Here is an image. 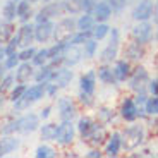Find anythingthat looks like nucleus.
Segmentation results:
<instances>
[{
  "instance_id": "f257e3e1",
  "label": "nucleus",
  "mask_w": 158,
  "mask_h": 158,
  "mask_svg": "<svg viewBox=\"0 0 158 158\" xmlns=\"http://www.w3.org/2000/svg\"><path fill=\"white\" fill-rule=\"evenodd\" d=\"M146 139V129L141 122H136L132 126L126 127L124 131H120V141H122V150L126 151H134L141 146Z\"/></svg>"
},
{
  "instance_id": "f03ea898",
  "label": "nucleus",
  "mask_w": 158,
  "mask_h": 158,
  "mask_svg": "<svg viewBox=\"0 0 158 158\" xmlns=\"http://www.w3.org/2000/svg\"><path fill=\"white\" fill-rule=\"evenodd\" d=\"M76 33V19L72 16L62 17L57 23H53V35L52 40L55 43H67L71 36Z\"/></svg>"
},
{
  "instance_id": "7ed1b4c3",
  "label": "nucleus",
  "mask_w": 158,
  "mask_h": 158,
  "mask_svg": "<svg viewBox=\"0 0 158 158\" xmlns=\"http://www.w3.org/2000/svg\"><path fill=\"white\" fill-rule=\"evenodd\" d=\"M108 43L107 47L100 52V62L102 64H112L115 59L118 57V52H120V33L117 28H110L108 31Z\"/></svg>"
},
{
  "instance_id": "20e7f679",
  "label": "nucleus",
  "mask_w": 158,
  "mask_h": 158,
  "mask_svg": "<svg viewBox=\"0 0 158 158\" xmlns=\"http://www.w3.org/2000/svg\"><path fill=\"white\" fill-rule=\"evenodd\" d=\"M150 81V72L144 65H136L134 69H131V74L127 77V86H129L131 91L134 93H139V91H146V84Z\"/></svg>"
},
{
  "instance_id": "39448f33",
  "label": "nucleus",
  "mask_w": 158,
  "mask_h": 158,
  "mask_svg": "<svg viewBox=\"0 0 158 158\" xmlns=\"http://www.w3.org/2000/svg\"><path fill=\"white\" fill-rule=\"evenodd\" d=\"M117 114H118V117L122 118V120H126V122H134L138 118L146 117L144 112H143V107H138V105H136L132 96H124Z\"/></svg>"
},
{
  "instance_id": "423d86ee",
  "label": "nucleus",
  "mask_w": 158,
  "mask_h": 158,
  "mask_svg": "<svg viewBox=\"0 0 158 158\" xmlns=\"http://www.w3.org/2000/svg\"><path fill=\"white\" fill-rule=\"evenodd\" d=\"M76 126L72 120H67V122H60L57 126V134H55V139L53 141L62 148H67V146H72L76 141Z\"/></svg>"
},
{
  "instance_id": "0eeeda50",
  "label": "nucleus",
  "mask_w": 158,
  "mask_h": 158,
  "mask_svg": "<svg viewBox=\"0 0 158 158\" xmlns=\"http://www.w3.org/2000/svg\"><path fill=\"white\" fill-rule=\"evenodd\" d=\"M60 16H64L62 2H59V0H50L33 17H35V24H36V23H45V21H55Z\"/></svg>"
},
{
  "instance_id": "6e6552de",
  "label": "nucleus",
  "mask_w": 158,
  "mask_h": 158,
  "mask_svg": "<svg viewBox=\"0 0 158 158\" xmlns=\"http://www.w3.org/2000/svg\"><path fill=\"white\" fill-rule=\"evenodd\" d=\"M57 112H59L60 122H67L72 120L74 122L77 117V103L69 96H57Z\"/></svg>"
},
{
  "instance_id": "1a4fd4ad",
  "label": "nucleus",
  "mask_w": 158,
  "mask_h": 158,
  "mask_svg": "<svg viewBox=\"0 0 158 158\" xmlns=\"http://www.w3.org/2000/svg\"><path fill=\"white\" fill-rule=\"evenodd\" d=\"M16 122H17V132H21V134H33V132L38 131L41 118L35 112H28V114L21 115L19 118H16Z\"/></svg>"
},
{
  "instance_id": "9d476101",
  "label": "nucleus",
  "mask_w": 158,
  "mask_h": 158,
  "mask_svg": "<svg viewBox=\"0 0 158 158\" xmlns=\"http://www.w3.org/2000/svg\"><path fill=\"white\" fill-rule=\"evenodd\" d=\"M153 33H155V29L150 21H136V24L132 26V31H131V36H132V40L146 45L151 41Z\"/></svg>"
},
{
  "instance_id": "9b49d317",
  "label": "nucleus",
  "mask_w": 158,
  "mask_h": 158,
  "mask_svg": "<svg viewBox=\"0 0 158 158\" xmlns=\"http://www.w3.org/2000/svg\"><path fill=\"white\" fill-rule=\"evenodd\" d=\"M72 79H74V72L71 71V67L59 65V67H53V71H52L50 83H53L59 89H65L72 83Z\"/></svg>"
},
{
  "instance_id": "f8f14e48",
  "label": "nucleus",
  "mask_w": 158,
  "mask_h": 158,
  "mask_svg": "<svg viewBox=\"0 0 158 158\" xmlns=\"http://www.w3.org/2000/svg\"><path fill=\"white\" fill-rule=\"evenodd\" d=\"M83 50H81V45H72L67 41L65 45V50H64V57H62V65L65 67H74L77 65L81 60H83Z\"/></svg>"
},
{
  "instance_id": "ddd939ff",
  "label": "nucleus",
  "mask_w": 158,
  "mask_h": 158,
  "mask_svg": "<svg viewBox=\"0 0 158 158\" xmlns=\"http://www.w3.org/2000/svg\"><path fill=\"white\" fill-rule=\"evenodd\" d=\"M124 55H126V59L129 60V62L139 64L144 59V55H146V45H143V43H139V41H136V40H132V41H129V43L126 45Z\"/></svg>"
},
{
  "instance_id": "4468645a",
  "label": "nucleus",
  "mask_w": 158,
  "mask_h": 158,
  "mask_svg": "<svg viewBox=\"0 0 158 158\" xmlns=\"http://www.w3.org/2000/svg\"><path fill=\"white\" fill-rule=\"evenodd\" d=\"M107 136H108V134H107V129H105V126H103V124H100L98 120H95V124H93L91 131L88 132V136L83 139V141H86L88 144H91V146L100 148V144H103V143H105Z\"/></svg>"
},
{
  "instance_id": "2eb2a0df",
  "label": "nucleus",
  "mask_w": 158,
  "mask_h": 158,
  "mask_svg": "<svg viewBox=\"0 0 158 158\" xmlns=\"http://www.w3.org/2000/svg\"><path fill=\"white\" fill-rule=\"evenodd\" d=\"M156 5L155 0H139L138 4L132 9V19L134 21H150L151 19V12H153V7Z\"/></svg>"
},
{
  "instance_id": "dca6fc26",
  "label": "nucleus",
  "mask_w": 158,
  "mask_h": 158,
  "mask_svg": "<svg viewBox=\"0 0 158 158\" xmlns=\"http://www.w3.org/2000/svg\"><path fill=\"white\" fill-rule=\"evenodd\" d=\"M122 151V141H120V131H114L107 136L105 139V151L103 155H107L110 158H115Z\"/></svg>"
},
{
  "instance_id": "f3484780",
  "label": "nucleus",
  "mask_w": 158,
  "mask_h": 158,
  "mask_svg": "<svg viewBox=\"0 0 158 158\" xmlns=\"http://www.w3.org/2000/svg\"><path fill=\"white\" fill-rule=\"evenodd\" d=\"M112 64H114V65H112V72H114V76H115L117 84L126 83L129 74H131V69H132L131 62L127 59H115Z\"/></svg>"
},
{
  "instance_id": "a211bd4d",
  "label": "nucleus",
  "mask_w": 158,
  "mask_h": 158,
  "mask_svg": "<svg viewBox=\"0 0 158 158\" xmlns=\"http://www.w3.org/2000/svg\"><path fill=\"white\" fill-rule=\"evenodd\" d=\"M33 28H35V24H31L29 21H28V23H21L19 29L16 31L19 48L31 47V45L35 43V31H33Z\"/></svg>"
},
{
  "instance_id": "6ab92c4d",
  "label": "nucleus",
  "mask_w": 158,
  "mask_h": 158,
  "mask_svg": "<svg viewBox=\"0 0 158 158\" xmlns=\"http://www.w3.org/2000/svg\"><path fill=\"white\" fill-rule=\"evenodd\" d=\"M53 23L55 21H45V23H36L33 31H35V41L36 43H47L52 40L53 35Z\"/></svg>"
},
{
  "instance_id": "aec40b11",
  "label": "nucleus",
  "mask_w": 158,
  "mask_h": 158,
  "mask_svg": "<svg viewBox=\"0 0 158 158\" xmlns=\"http://www.w3.org/2000/svg\"><path fill=\"white\" fill-rule=\"evenodd\" d=\"M21 144H23V141H21L16 134L2 136V138H0V158H2V156H9V155L19 151Z\"/></svg>"
},
{
  "instance_id": "412c9836",
  "label": "nucleus",
  "mask_w": 158,
  "mask_h": 158,
  "mask_svg": "<svg viewBox=\"0 0 158 158\" xmlns=\"http://www.w3.org/2000/svg\"><path fill=\"white\" fill-rule=\"evenodd\" d=\"M33 76H35V65L31 62H19V65L14 69L16 83L28 84L29 81H33Z\"/></svg>"
},
{
  "instance_id": "4be33fe9",
  "label": "nucleus",
  "mask_w": 158,
  "mask_h": 158,
  "mask_svg": "<svg viewBox=\"0 0 158 158\" xmlns=\"http://www.w3.org/2000/svg\"><path fill=\"white\" fill-rule=\"evenodd\" d=\"M112 7L108 5V2H103V0H96L93 9H91V16L95 19V23H107L112 17Z\"/></svg>"
},
{
  "instance_id": "5701e85b",
  "label": "nucleus",
  "mask_w": 158,
  "mask_h": 158,
  "mask_svg": "<svg viewBox=\"0 0 158 158\" xmlns=\"http://www.w3.org/2000/svg\"><path fill=\"white\" fill-rule=\"evenodd\" d=\"M79 91H83L86 95H95L96 91V72L95 69L83 72L79 77Z\"/></svg>"
},
{
  "instance_id": "b1692460",
  "label": "nucleus",
  "mask_w": 158,
  "mask_h": 158,
  "mask_svg": "<svg viewBox=\"0 0 158 158\" xmlns=\"http://www.w3.org/2000/svg\"><path fill=\"white\" fill-rule=\"evenodd\" d=\"M45 84L47 83H36V84H31V86L26 84V89H24V93H23V98L28 100L31 105L38 103L40 100L45 98Z\"/></svg>"
},
{
  "instance_id": "393cba45",
  "label": "nucleus",
  "mask_w": 158,
  "mask_h": 158,
  "mask_svg": "<svg viewBox=\"0 0 158 158\" xmlns=\"http://www.w3.org/2000/svg\"><path fill=\"white\" fill-rule=\"evenodd\" d=\"M95 72H96V81L107 84V86H117L115 76L112 72V64H102V65H98V69H95Z\"/></svg>"
},
{
  "instance_id": "a878e982",
  "label": "nucleus",
  "mask_w": 158,
  "mask_h": 158,
  "mask_svg": "<svg viewBox=\"0 0 158 158\" xmlns=\"http://www.w3.org/2000/svg\"><path fill=\"white\" fill-rule=\"evenodd\" d=\"M33 16L35 12H33V4L29 0H19L16 4V19L19 23H28Z\"/></svg>"
},
{
  "instance_id": "bb28decb",
  "label": "nucleus",
  "mask_w": 158,
  "mask_h": 158,
  "mask_svg": "<svg viewBox=\"0 0 158 158\" xmlns=\"http://www.w3.org/2000/svg\"><path fill=\"white\" fill-rule=\"evenodd\" d=\"M67 43H53V47L48 48V62L52 67H59L62 65V57H64V50H65Z\"/></svg>"
},
{
  "instance_id": "cd10ccee",
  "label": "nucleus",
  "mask_w": 158,
  "mask_h": 158,
  "mask_svg": "<svg viewBox=\"0 0 158 158\" xmlns=\"http://www.w3.org/2000/svg\"><path fill=\"white\" fill-rule=\"evenodd\" d=\"M115 115H117V112H115L112 107H107V105H102V107H98V108H96V112H95L96 120H98L100 124H103V126H108V124L114 122V120H115Z\"/></svg>"
},
{
  "instance_id": "c85d7f7f",
  "label": "nucleus",
  "mask_w": 158,
  "mask_h": 158,
  "mask_svg": "<svg viewBox=\"0 0 158 158\" xmlns=\"http://www.w3.org/2000/svg\"><path fill=\"white\" fill-rule=\"evenodd\" d=\"M93 124H95V118H91L89 115H81V117H77V122L74 126H76V132L81 136V139H84L88 136V132L91 131Z\"/></svg>"
},
{
  "instance_id": "c756f323",
  "label": "nucleus",
  "mask_w": 158,
  "mask_h": 158,
  "mask_svg": "<svg viewBox=\"0 0 158 158\" xmlns=\"http://www.w3.org/2000/svg\"><path fill=\"white\" fill-rule=\"evenodd\" d=\"M57 126H59V124H55V122H45L43 126L40 124V127H38L40 139L43 143L53 141V139H55V134H57Z\"/></svg>"
},
{
  "instance_id": "7c9ffc66",
  "label": "nucleus",
  "mask_w": 158,
  "mask_h": 158,
  "mask_svg": "<svg viewBox=\"0 0 158 158\" xmlns=\"http://www.w3.org/2000/svg\"><path fill=\"white\" fill-rule=\"evenodd\" d=\"M93 26H95V19L91 12H81L76 19V31H91Z\"/></svg>"
},
{
  "instance_id": "2f4dec72",
  "label": "nucleus",
  "mask_w": 158,
  "mask_h": 158,
  "mask_svg": "<svg viewBox=\"0 0 158 158\" xmlns=\"http://www.w3.org/2000/svg\"><path fill=\"white\" fill-rule=\"evenodd\" d=\"M62 9L67 16H79L83 12V4L81 0H62Z\"/></svg>"
},
{
  "instance_id": "473e14b6",
  "label": "nucleus",
  "mask_w": 158,
  "mask_h": 158,
  "mask_svg": "<svg viewBox=\"0 0 158 158\" xmlns=\"http://www.w3.org/2000/svg\"><path fill=\"white\" fill-rule=\"evenodd\" d=\"M52 71H53V67H52L50 64L40 65L38 71L35 69V76H33V81H35V83H50Z\"/></svg>"
},
{
  "instance_id": "72a5a7b5",
  "label": "nucleus",
  "mask_w": 158,
  "mask_h": 158,
  "mask_svg": "<svg viewBox=\"0 0 158 158\" xmlns=\"http://www.w3.org/2000/svg\"><path fill=\"white\" fill-rule=\"evenodd\" d=\"M16 33V24L10 21H4L0 23V45H5L10 40V36Z\"/></svg>"
},
{
  "instance_id": "f704fd0d",
  "label": "nucleus",
  "mask_w": 158,
  "mask_h": 158,
  "mask_svg": "<svg viewBox=\"0 0 158 158\" xmlns=\"http://www.w3.org/2000/svg\"><path fill=\"white\" fill-rule=\"evenodd\" d=\"M108 31H110V26L107 23H95V26L91 29V38L96 41H102L108 36Z\"/></svg>"
},
{
  "instance_id": "c9c22d12",
  "label": "nucleus",
  "mask_w": 158,
  "mask_h": 158,
  "mask_svg": "<svg viewBox=\"0 0 158 158\" xmlns=\"http://www.w3.org/2000/svg\"><path fill=\"white\" fill-rule=\"evenodd\" d=\"M143 112H144L146 117H156V114H158V98L156 96L148 95L146 102L143 103Z\"/></svg>"
},
{
  "instance_id": "e433bc0d",
  "label": "nucleus",
  "mask_w": 158,
  "mask_h": 158,
  "mask_svg": "<svg viewBox=\"0 0 158 158\" xmlns=\"http://www.w3.org/2000/svg\"><path fill=\"white\" fill-rule=\"evenodd\" d=\"M16 4L17 2H14V0H7L4 4V7H2V17H4V21H10V23L16 21Z\"/></svg>"
},
{
  "instance_id": "4c0bfd02",
  "label": "nucleus",
  "mask_w": 158,
  "mask_h": 158,
  "mask_svg": "<svg viewBox=\"0 0 158 158\" xmlns=\"http://www.w3.org/2000/svg\"><path fill=\"white\" fill-rule=\"evenodd\" d=\"M35 156L36 158H55L57 156V150L52 148L50 144H47V143H43V144H40V146L35 150Z\"/></svg>"
},
{
  "instance_id": "58836bf2",
  "label": "nucleus",
  "mask_w": 158,
  "mask_h": 158,
  "mask_svg": "<svg viewBox=\"0 0 158 158\" xmlns=\"http://www.w3.org/2000/svg\"><path fill=\"white\" fill-rule=\"evenodd\" d=\"M83 57H86V59H93V57L96 55V50H98V41L93 38H89L88 41H84L83 43Z\"/></svg>"
},
{
  "instance_id": "ea45409f",
  "label": "nucleus",
  "mask_w": 158,
  "mask_h": 158,
  "mask_svg": "<svg viewBox=\"0 0 158 158\" xmlns=\"http://www.w3.org/2000/svg\"><path fill=\"white\" fill-rule=\"evenodd\" d=\"M29 62L35 65V67H40V65H45L48 62V48H40V50L35 52V55L31 57Z\"/></svg>"
},
{
  "instance_id": "a19ab883",
  "label": "nucleus",
  "mask_w": 158,
  "mask_h": 158,
  "mask_svg": "<svg viewBox=\"0 0 158 158\" xmlns=\"http://www.w3.org/2000/svg\"><path fill=\"white\" fill-rule=\"evenodd\" d=\"M14 83H16V79H14V74L7 72L5 76H2V77H0V93H2V95L9 93V89H10V88L14 86Z\"/></svg>"
},
{
  "instance_id": "79ce46f5",
  "label": "nucleus",
  "mask_w": 158,
  "mask_h": 158,
  "mask_svg": "<svg viewBox=\"0 0 158 158\" xmlns=\"http://www.w3.org/2000/svg\"><path fill=\"white\" fill-rule=\"evenodd\" d=\"M4 62V65L7 67V71H14V69L19 65V55H17V52H12V53H9V55H5V59L2 60Z\"/></svg>"
},
{
  "instance_id": "37998d69",
  "label": "nucleus",
  "mask_w": 158,
  "mask_h": 158,
  "mask_svg": "<svg viewBox=\"0 0 158 158\" xmlns=\"http://www.w3.org/2000/svg\"><path fill=\"white\" fill-rule=\"evenodd\" d=\"M89 38H91V31H76L74 35L71 36L69 43H72V45H83L84 41H88Z\"/></svg>"
},
{
  "instance_id": "c03bdc74",
  "label": "nucleus",
  "mask_w": 158,
  "mask_h": 158,
  "mask_svg": "<svg viewBox=\"0 0 158 158\" xmlns=\"http://www.w3.org/2000/svg\"><path fill=\"white\" fill-rule=\"evenodd\" d=\"M24 89H26V84H21V83H14V86L9 89V100L10 102H16L17 98H21L24 93Z\"/></svg>"
},
{
  "instance_id": "a18cd8bd",
  "label": "nucleus",
  "mask_w": 158,
  "mask_h": 158,
  "mask_svg": "<svg viewBox=\"0 0 158 158\" xmlns=\"http://www.w3.org/2000/svg\"><path fill=\"white\" fill-rule=\"evenodd\" d=\"M35 52H36V48L33 47H24V48H19L17 50V55H19V60L21 62H29L31 60V57L35 55Z\"/></svg>"
},
{
  "instance_id": "49530a36",
  "label": "nucleus",
  "mask_w": 158,
  "mask_h": 158,
  "mask_svg": "<svg viewBox=\"0 0 158 158\" xmlns=\"http://www.w3.org/2000/svg\"><path fill=\"white\" fill-rule=\"evenodd\" d=\"M77 102L83 105V107L89 108L95 105V95H86V93H83V91H79V95H77Z\"/></svg>"
},
{
  "instance_id": "de8ad7c7",
  "label": "nucleus",
  "mask_w": 158,
  "mask_h": 158,
  "mask_svg": "<svg viewBox=\"0 0 158 158\" xmlns=\"http://www.w3.org/2000/svg\"><path fill=\"white\" fill-rule=\"evenodd\" d=\"M2 136H10V134H17V122L16 120H9L7 124H4V127H0Z\"/></svg>"
},
{
  "instance_id": "09e8293b",
  "label": "nucleus",
  "mask_w": 158,
  "mask_h": 158,
  "mask_svg": "<svg viewBox=\"0 0 158 158\" xmlns=\"http://www.w3.org/2000/svg\"><path fill=\"white\" fill-rule=\"evenodd\" d=\"M59 88L55 86L53 83H47L45 84V96L47 98H52V100H55L57 96H59Z\"/></svg>"
},
{
  "instance_id": "8fccbe9b",
  "label": "nucleus",
  "mask_w": 158,
  "mask_h": 158,
  "mask_svg": "<svg viewBox=\"0 0 158 158\" xmlns=\"http://www.w3.org/2000/svg\"><path fill=\"white\" fill-rule=\"evenodd\" d=\"M107 2L112 7V10H117V12H120L122 9H126V5H127V0H107Z\"/></svg>"
},
{
  "instance_id": "3c124183",
  "label": "nucleus",
  "mask_w": 158,
  "mask_h": 158,
  "mask_svg": "<svg viewBox=\"0 0 158 158\" xmlns=\"http://www.w3.org/2000/svg\"><path fill=\"white\" fill-rule=\"evenodd\" d=\"M146 98H148L146 91H139V93H136V95L132 96V100H134V103L138 105V107H143V103L146 102Z\"/></svg>"
},
{
  "instance_id": "603ef678",
  "label": "nucleus",
  "mask_w": 158,
  "mask_h": 158,
  "mask_svg": "<svg viewBox=\"0 0 158 158\" xmlns=\"http://www.w3.org/2000/svg\"><path fill=\"white\" fill-rule=\"evenodd\" d=\"M156 84H158L156 77H153V79L150 77V81H148V84H146V91H148V95L156 96Z\"/></svg>"
},
{
  "instance_id": "864d4df0",
  "label": "nucleus",
  "mask_w": 158,
  "mask_h": 158,
  "mask_svg": "<svg viewBox=\"0 0 158 158\" xmlns=\"http://www.w3.org/2000/svg\"><path fill=\"white\" fill-rule=\"evenodd\" d=\"M38 115H40V118H41V120H47V118L52 115V105H47V107H43L41 110H40Z\"/></svg>"
},
{
  "instance_id": "5fc2aeb1",
  "label": "nucleus",
  "mask_w": 158,
  "mask_h": 158,
  "mask_svg": "<svg viewBox=\"0 0 158 158\" xmlns=\"http://www.w3.org/2000/svg\"><path fill=\"white\" fill-rule=\"evenodd\" d=\"M86 156H88V158H100V156H103V153L100 151V148L93 146V148H91V150L86 153Z\"/></svg>"
},
{
  "instance_id": "6e6d98bb",
  "label": "nucleus",
  "mask_w": 158,
  "mask_h": 158,
  "mask_svg": "<svg viewBox=\"0 0 158 158\" xmlns=\"http://www.w3.org/2000/svg\"><path fill=\"white\" fill-rule=\"evenodd\" d=\"M83 4V12H91L93 5H95V0H81Z\"/></svg>"
},
{
  "instance_id": "4d7b16f0",
  "label": "nucleus",
  "mask_w": 158,
  "mask_h": 158,
  "mask_svg": "<svg viewBox=\"0 0 158 158\" xmlns=\"http://www.w3.org/2000/svg\"><path fill=\"white\" fill-rule=\"evenodd\" d=\"M7 67H5V65H4V62H0V77H2V76H5V74H7Z\"/></svg>"
},
{
  "instance_id": "13d9d810",
  "label": "nucleus",
  "mask_w": 158,
  "mask_h": 158,
  "mask_svg": "<svg viewBox=\"0 0 158 158\" xmlns=\"http://www.w3.org/2000/svg\"><path fill=\"white\" fill-rule=\"evenodd\" d=\"M5 59V47L4 45H0V62Z\"/></svg>"
},
{
  "instance_id": "bf43d9fd",
  "label": "nucleus",
  "mask_w": 158,
  "mask_h": 158,
  "mask_svg": "<svg viewBox=\"0 0 158 158\" xmlns=\"http://www.w3.org/2000/svg\"><path fill=\"white\" fill-rule=\"evenodd\" d=\"M4 103H5V95H2V93H0V108L4 107Z\"/></svg>"
},
{
  "instance_id": "052dcab7",
  "label": "nucleus",
  "mask_w": 158,
  "mask_h": 158,
  "mask_svg": "<svg viewBox=\"0 0 158 158\" xmlns=\"http://www.w3.org/2000/svg\"><path fill=\"white\" fill-rule=\"evenodd\" d=\"M31 4H38V2H41V0H29Z\"/></svg>"
},
{
  "instance_id": "680f3d73",
  "label": "nucleus",
  "mask_w": 158,
  "mask_h": 158,
  "mask_svg": "<svg viewBox=\"0 0 158 158\" xmlns=\"http://www.w3.org/2000/svg\"><path fill=\"white\" fill-rule=\"evenodd\" d=\"M43 2H45V4H47V2H50V0H43Z\"/></svg>"
},
{
  "instance_id": "e2e57ef3",
  "label": "nucleus",
  "mask_w": 158,
  "mask_h": 158,
  "mask_svg": "<svg viewBox=\"0 0 158 158\" xmlns=\"http://www.w3.org/2000/svg\"><path fill=\"white\" fill-rule=\"evenodd\" d=\"M14 2H19V0H14Z\"/></svg>"
},
{
  "instance_id": "0e129e2a",
  "label": "nucleus",
  "mask_w": 158,
  "mask_h": 158,
  "mask_svg": "<svg viewBox=\"0 0 158 158\" xmlns=\"http://www.w3.org/2000/svg\"><path fill=\"white\" fill-rule=\"evenodd\" d=\"M95 2H96V0H95Z\"/></svg>"
}]
</instances>
